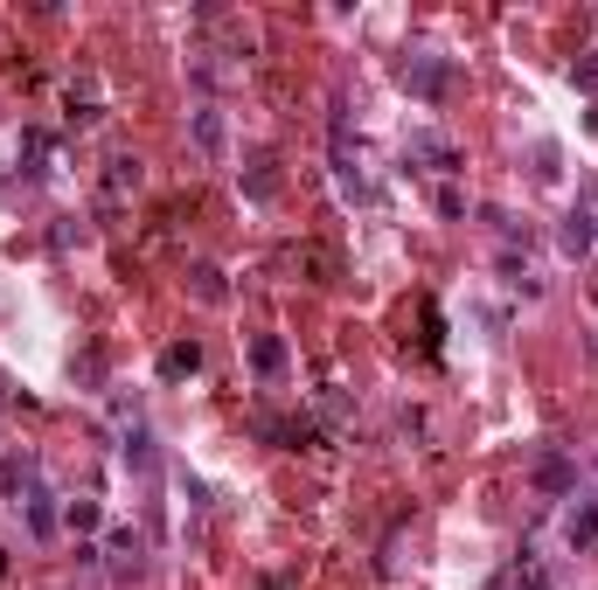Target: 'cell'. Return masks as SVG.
Listing matches in <instances>:
<instances>
[{"label": "cell", "mask_w": 598, "mask_h": 590, "mask_svg": "<svg viewBox=\"0 0 598 590\" xmlns=\"http://www.w3.org/2000/svg\"><path fill=\"white\" fill-rule=\"evenodd\" d=\"M272 188H278L272 181V160H251V195H272Z\"/></svg>", "instance_id": "obj_16"}, {"label": "cell", "mask_w": 598, "mask_h": 590, "mask_svg": "<svg viewBox=\"0 0 598 590\" xmlns=\"http://www.w3.org/2000/svg\"><path fill=\"white\" fill-rule=\"evenodd\" d=\"M557 243H564V257H585L591 243H598V230H591V222L571 208V216H564V230H557Z\"/></svg>", "instance_id": "obj_5"}, {"label": "cell", "mask_w": 598, "mask_h": 590, "mask_svg": "<svg viewBox=\"0 0 598 590\" xmlns=\"http://www.w3.org/2000/svg\"><path fill=\"white\" fill-rule=\"evenodd\" d=\"M105 188H111V195L140 188V160H133V154H111V160H105Z\"/></svg>", "instance_id": "obj_7"}, {"label": "cell", "mask_w": 598, "mask_h": 590, "mask_svg": "<svg viewBox=\"0 0 598 590\" xmlns=\"http://www.w3.org/2000/svg\"><path fill=\"white\" fill-rule=\"evenodd\" d=\"M488 590H550V577H543V569H536L529 556H522V563H509V569H501V577H494Z\"/></svg>", "instance_id": "obj_4"}, {"label": "cell", "mask_w": 598, "mask_h": 590, "mask_svg": "<svg viewBox=\"0 0 598 590\" xmlns=\"http://www.w3.org/2000/svg\"><path fill=\"white\" fill-rule=\"evenodd\" d=\"M195 146H202V154H216V146H223V119H216L210 105L195 111Z\"/></svg>", "instance_id": "obj_9"}, {"label": "cell", "mask_w": 598, "mask_h": 590, "mask_svg": "<svg viewBox=\"0 0 598 590\" xmlns=\"http://www.w3.org/2000/svg\"><path fill=\"white\" fill-rule=\"evenodd\" d=\"M202 369V348L195 340H175V348H160V375L167 383H181V375H195Z\"/></svg>", "instance_id": "obj_3"}, {"label": "cell", "mask_w": 598, "mask_h": 590, "mask_svg": "<svg viewBox=\"0 0 598 590\" xmlns=\"http://www.w3.org/2000/svg\"><path fill=\"white\" fill-rule=\"evenodd\" d=\"M571 549L585 556V549H598V507H577L571 514Z\"/></svg>", "instance_id": "obj_8"}, {"label": "cell", "mask_w": 598, "mask_h": 590, "mask_svg": "<svg viewBox=\"0 0 598 590\" xmlns=\"http://www.w3.org/2000/svg\"><path fill=\"white\" fill-rule=\"evenodd\" d=\"M28 521H35V535H49V528H56V514H49V493H28Z\"/></svg>", "instance_id": "obj_13"}, {"label": "cell", "mask_w": 598, "mask_h": 590, "mask_svg": "<svg viewBox=\"0 0 598 590\" xmlns=\"http://www.w3.org/2000/svg\"><path fill=\"white\" fill-rule=\"evenodd\" d=\"M404 91H418V98H445V56L418 49V56L404 63Z\"/></svg>", "instance_id": "obj_1"}, {"label": "cell", "mask_w": 598, "mask_h": 590, "mask_svg": "<svg viewBox=\"0 0 598 590\" xmlns=\"http://www.w3.org/2000/svg\"><path fill=\"white\" fill-rule=\"evenodd\" d=\"M125 466H133V472H154V437H146V431L125 437Z\"/></svg>", "instance_id": "obj_10"}, {"label": "cell", "mask_w": 598, "mask_h": 590, "mask_svg": "<svg viewBox=\"0 0 598 590\" xmlns=\"http://www.w3.org/2000/svg\"><path fill=\"white\" fill-rule=\"evenodd\" d=\"M536 486L564 493V486H571V466H564V459H543V466H536Z\"/></svg>", "instance_id": "obj_12"}, {"label": "cell", "mask_w": 598, "mask_h": 590, "mask_svg": "<svg viewBox=\"0 0 598 590\" xmlns=\"http://www.w3.org/2000/svg\"><path fill=\"white\" fill-rule=\"evenodd\" d=\"M410 160H424V167H439V174H453V167H459V146L445 140V132H410Z\"/></svg>", "instance_id": "obj_2"}, {"label": "cell", "mask_w": 598, "mask_h": 590, "mask_svg": "<svg viewBox=\"0 0 598 590\" xmlns=\"http://www.w3.org/2000/svg\"><path fill=\"white\" fill-rule=\"evenodd\" d=\"M63 521L77 528V535H91V528H98L105 514H98V501H70V507H63Z\"/></svg>", "instance_id": "obj_11"}, {"label": "cell", "mask_w": 598, "mask_h": 590, "mask_svg": "<svg viewBox=\"0 0 598 590\" xmlns=\"http://www.w3.org/2000/svg\"><path fill=\"white\" fill-rule=\"evenodd\" d=\"M195 292H202V299H223V278L210 272V264H202V272H195Z\"/></svg>", "instance_id": "obj_17"}, {"label": "cell", "mask_w": 598, "mask_h": 590, "mask_svg": "<svg viewBox=\"0 0 598 590\" xmlns=\"http://www.w3.org/2000/svg\"><path fill=\"white\" fill-rule=\"evenodd\" d=\"M577 216H585L591 230H598V181H585V188H577Z\"/></svg>", "instance_id": "obj_15"}, {"label": "cell", "mask_w": 598, "mask_h": 590, "mask_svg": "<svg viewBox=\"0 0 598 590\" xmlns=\"http://www.w3.org/2000/svg\"><path fill=\"white\" fill-rule=\"evenodd\" d=\"M0 577H8V549H0Z\"/></svg>", "instance_id": "obj_18"}, {"label": "cell", "mask_w": 598, "mask_h": 590, "mask_svg": "<svg viewBox=\"0 0 598 590\" xmlns=\"http://www.w3.org/2000/svg\"><path fill=\"white\" fill-rule=\"evenodd\" d=\"M251 361H258V375H278V369H286V340H278V334H258V340H251Z\"/></svg>", "instance_id": "obj_6"}, {"label": "cell", "mask_w": 598, "mask_h": 590, "mask_svg": "<svg viewBox=\"0 0 598 590\" xmlns=\"http://www.w3.org/2000/svg\"><path fill=\"white\" fill-rule=\"evenodd\" d=\"M571 84H577V91H598V56H577V63H571Z\"/></svg>", "instance_id": "obj_14"}]
</instances>
